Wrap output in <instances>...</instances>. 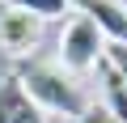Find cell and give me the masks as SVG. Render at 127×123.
Returning a JSON list of instances; mask_svg holds the SVG:
<instances>
[{
	"label": "cell",
	"instance_id": "cell-5",
	"mask_svg": "<svg viewBox=\"0 0 127 123\" xmlns=\"http://www.w3.org/2000/svg\"><path fill=\"white\" fill-rule=\"evenodd\" d=\"M0 123H42V110H38V102L21 89L17 72L0 81Z\"/></svg>",
	"mask_w": 127,
	"mask_h": 123
},
{
	"label": "cell",
	"instance_id": "cell-9",
	"mask_svg": "<svg viewBox=\"0 0 127 123\" xmlns=\"http://www.w3.org/2000/svg\"><path fill=\"white\" fill-rule=\"evenodd\" d=\"M72 123H119L110 110H102V106H93L89 115H81V119H72Z\"/></svg>",
	"mask_w": 127,
	"mask_h": 123
},
{
	"label": "cell",
	"instance_id": "cell-4",
	"mask_svg": "<svg viewBox=\"0 0 127 123\" xmlns=\"http://www.w3.org/2000/svg\"><path fill=\"white\" fill-rule=\"evenodd\" d=\"M68 4L81 17H89L110 42H127V9L123 4H114V0H68Z\"/></svg>",
	"mask_w": 127,
	"mask_h": 123
},
{
	"label": "cell",
	"instance_id": "cell-7",
	"mask_svg": "<svg viewBox=\"0 0 127 123\" xmlns=\"http://www.w3.org/2000/svg\"><path fill=\"white\" fill-rule=\"evenodd\" d=\"M9 9H26V13H34V17H64V9H68V0H4Z\"/></svg>",
	"mask_w": 127,
	"mask_h": 123
},
{
	"label": "cell",
	"instance_id": "cell-1",
	"mask_svg": "<svg viewBox=\"0 0 127 123\" xmlns=\"http://www.w3.org/2000/svg\"><path fill=\"white\" fill-rule=\"evenodd\" d=\"M17 81H21V89L38 102V110H55V115H64V119H81V115L93 110L89 93L76 85L72 72H64L59 64H38V59H30L26 68H17Z\"/></svg>",
	"mask_w": 127,
	"mask_h": 123
},
{
	"label": "cell",
	"instance_id": "cell-10",
	"mask_svg": "<svg viewBox=\"0 0 127 123\" xmlns=\"http://www.w3.org/2000/svg\"><path fill=\"white\" fill-rule=\"evenodd\" d=\"M4 9H9V4H4V0H0V17H4Z\"/></svg>",
	"mask_w": 127,
	"mask_h": 123
},
{
	"label": "cell",
	"instance_id": "cell-6",
	"mask_svg": "<svg viewBox=\"0 0 127 123\" xmlns=\"http://www.w3.org/2000/svg\"><path fill=\"white\" fill-rule=\"evenodd\" d=\"M97 72H102V89H106V110L119 119V123H127V81L119 77V68L110 64V59H102L97 64Z\"/></svg>",
	"mask_w": 127,
	"mask_h": 123
},
{
	"label": "cell",
	"instance_id": "cell-2",
	"mask_svg": "<svg viewBox=\"0 0 127 123\" xmlns=\"http://www.w3.org/2000/svg\"><path fill=\"white\" fill-rule=\"evenodd\" d=\"M102 59H106V34L89 17L72 13V21L64 26V34H59V68L72 72V77H81V72L97 68Z\"/></svg>",
	"mask_w": 127,
	"mask_h": 123
},
{
	"label": "cell",
	"instance_id": "cell-3",
	"mask_svg": "<svg viewBox=\"0 0 127 123\" xmlns=\"http://www.w3.org/2000/svg\"><path fill=\"white\" fill-rule=\"evenodd\" d=\"M42 42V17L26 9H4L0 17V51L4 55H30Z\"/></svg>",
	"mask_w": 127,
	"mask_h": 123
},
{
	"label": "cell",
	"instance_id": "cell-8",
	"mask_svg": "<svg viewBox=\"0 0 127 123\" xmlns=\"http://www.w3.org/2000/svg\"><path fill=\"white\" fill-rule=\"evenodd\" d=\"M106 59L119 68V77L127 81V42H106Z\"/></svg>",
	"mask_w": 127,
	"mask_h": 123
}]
</instances>
